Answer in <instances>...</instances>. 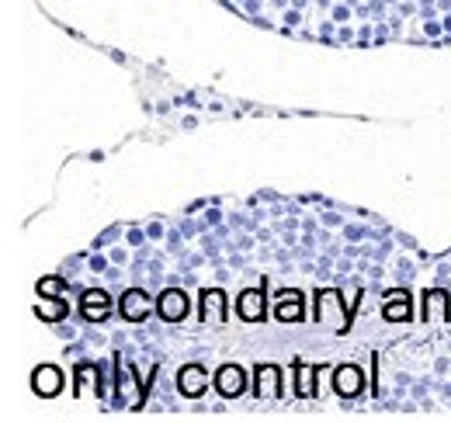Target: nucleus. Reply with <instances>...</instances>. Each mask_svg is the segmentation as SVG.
<instances>
[{
    "label": "nucleus",
    "mask_w": 451,
    "mask_h": 423,
    "mask_svg": "<svg viewBox=\"0 0 451 423\" xmlns=\"http://www.w3.org/2000/svg\"><path fill=\"white\" fill-rule=\"evenodd\" d=\"M316 312H319V323L330 326V330H347V309H344V298L337 291H319L316 295Z\"/></svg>",
    "instance_id": "nucleus-1"
},
{
    "label": "nucleus",
    "mask_w": 451,
    "mask_h": 423,
    "mask_svg": "<svg viewBox=\"0 0 451 423\" xmlns=\"http://www.w3.org/2000/svg\"><path fill=\"white\" fill-rule=\"evenodd\" d=\"M160 312L167 316V319H184V312H188V298L181 295V291H163L160 295Z\"/></svg>",
    "instance_id": "nucleus-2"
},
{
    "label": "nucleus",
    "mask_w": 451,
    "mask_h": 423,
    "mask_svg": "<svg viewBox=\"0 0 451 423\" xmlns=\"http://www.w3.org/2000/svg\"><path fill=\"white\" fill-rule=\"evenodd\" d=\"M59 385H63V375H59L52 364L35 371V392H38V396H56V392H59Z\"/></svg>",
    "instance_id": "nucleus-3"
},
{
    "label": "nucleus",
    "mask_w": 451,
    "mask_h": 423,
    "mask_svg": "<svg viewBox=\"0 0 451 423\" xmlns=\"http://www.w3.org/2000/svg\"><path fill=\"white\" fill-rule=\"evenodd\" d=\"M216 385H219L223 396H236V392L243 389V371H239L236 364H226L223 371L216 375Z\"/></svg>",
    "instance_id": "nucleus-4"
},
{
    "label": "nucleus",
    "mask_w": 451,
    "mask_h": 423,
    "mask_svg": "<svg viewBox=\"0 0 451 423\" xmlns=\"http://www.w3.org/2000/svg\"><path fill=\"white\" fill-rule=\"evenodd\" d=\"M278 319H285V323L302 319V298H299V291H281V295H278Z\"/></svg>",
    "instance_id": "nucleus-5"
},
{
    "label": "nucleus",
    "mask_w": 451,
    "mask_h": 423,
    "mask_svg": "<svg viewBox=\"0 0 451 423\" xmlns=\"http://www.w3.org/2000/svg\"><path fill=\"white\" fill-rule=\"evenodd\" d=\"M333 385H337V392H344V396H358V389H361V371H358V368H337Z\"/></svg>",
    "instance_id": "nucleus-6"
},
{
    "label": "nucleus",
    "mask_w": 451,
    "mask_h": 423,
    "mask_svg": "<svg viewBox=\"0 0 451 423\" xmlns=\"http://www.w3.org/2000/svg\"><path fill=\"white\" fill-rule=\"evenodd\" d=\"M150 298L143 295V291H129L125 298H122V312H125V319H143L146 312H150Z\"/></svg>",
    "instance_id": "nucleus-7"
},
{
    "label": "nucleus",
    "mask_w": 451,
    "mask_h": 423,
    "mask_svg": "<svg viewBox=\"0 0 451 423\" xmlns=\"http://www.w3.org/2000/svg\"><path fill=\"white\" fill-rule=\"evenodd\" d=\"M108 295L104 291H87V298H83V312H87V319H104L108 316Z\"/></svg>",
    "instance_id": "nucleus-8"
},
{
    "label": "nucleus",
    "mask_w": 451,
    "mask_h": 423,
    "mask_svg": "<svg viewBox=\"0 0 451 423\" xmlns=\"http://www.w3.org/2000/svg\"><path fill=\"white\" fill-rule=\"evenodd\" d=\"M202 389H205V371H202V368H184V371H181V392L198 396Z\"/></svg>",
    "instance_id": "nucleus-9"
},
{
    "label": "nucleus",
    "mask_w": 451,
    "mask_h": 423,
    "mask_svg": "<svg viewBox=\"0 0 451 423\" xmlns=\"http://www.w3.org/2000/svg\"><path fill=\"white\" fill-rule=\"evenodd\" d=\"M239 312H243L246 319H260V316H264V295H260V291H246V295L239 298Z\"/></svg>",
    "instance_id": "nucleus-10"
},
{
    "label": "nucleus",
    "mask_w": 451,
    "mask_h": 423,
    "mask_svg": "<svg viewBox=\"0 0 451 423\" xmlns=\"http://www.w3.org/2000/svg\"><path fill=\"white\" fill-rule=\"evenodd\" d=\"M202 316L212 323H223V295L219 291H205L202 295Z\"/></svg>",
    "instance_id": "nucleus-11"
},
{
    "label": "nucleus",
    "mask_w": 451,
    "mask_h": 423,
    "mask_svg": "<svg viewBox=\"0 0 451 423\" xmlns=\"http://www.w3.org/2000/svg\"><path fill=\"white\" fill-rule=\"evenodd\" d=\"M385 316L389 319H410V302H403V295L392 291L389 295V305H385Z\"/></svg>",
    "instance_id": "nucleus-12"
},
{
    "label": "nucleus",
    "mask_w": 451,
    "mask_h": 423,
    "mask_svg": "<svg viewBox=\"0 0 451 423\" xmlns=\"http://www.w3.org/2000/svg\"><path fill=\"white\" fill-rule=\"evenodd\" d=\"M257 378H260V396H274L278 392V371L274 368H260Z\"/></svg>",
    "instance_id": "nucleus-13"
},
{
    "label": "nucleus",
    "mask_w": 451,
    "mask_h": 423,
    "mask_svg": "<svg viewBox=\"0 0 451 423\" xmlns=\"http://www.w3.org/2000/svg\"><path fill=\"white\" fill-rule=\"evenodd\" d=\"M427 316H431V319H434V316L445 319V295H441V291H431V295H427Z\"/></svg>",
    "instance_id": "nucleus-14"
},
{
    "label": "nucleus",
    "mask_w": 451,
    "mask_h": 423,
    "mask_svg": "<svg viewBox=\"0 0 451 423\" xmlns=\"http://www.w3.org/2000/svg\"><path fill=\"white\" fill-rule=\"evenodd\" d=\"M309 378H312V371H309V368H302V392H305V396L312 392V385H309Z\"/></svg>",
    "instance_id": "nucleus-15"
}]
</instances>
